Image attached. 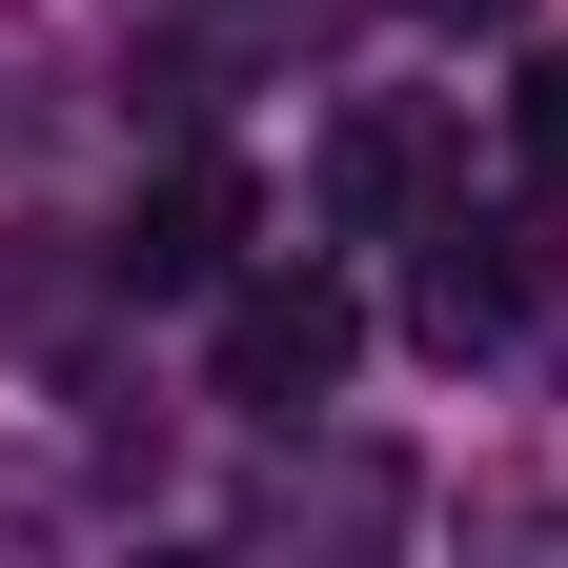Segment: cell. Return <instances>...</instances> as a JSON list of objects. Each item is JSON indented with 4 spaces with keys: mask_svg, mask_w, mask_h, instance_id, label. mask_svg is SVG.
I'll list each match as a JSON object with an SVG mask.
<instances>
[{
    "mask_svg": "<svg viewBox=\"0 0 568 568\" xmlns=\"http://www.w3.org/2000/svg\"><path fill=\"white\" fill-rule=\"evenodd\" d=\"M406 325L447 345V366H487V345H528L548 325V203H426L406 224Z\"/></svg>",
    "mask_w": 568,
    "mask_h": 568,
    "instance_id": "6da1fadb",
    "label": "cell"
},
{
    "mask_svg": "<svg viewBox=\"0 0 568 568\" xmlns=\"http://www.w3.org/2000/svg\"><path fill=\"white\" fill-rule=\"evenodd\" d=\"M345 366H366V284H345V264H244L224 284V406L244 426L345 406Z\"/></svg>",
    "mask_w": 568,
    "mask_h": 568,
    "instance_id": "7a4b0ae2",
    "label": "cell"
},
{
    "mask_svg": "<svg viewBox=\"0 0 568 568\" xmlns=\"http://www.w3.org/2000/svg\"><path fill=\"white\" fill-rule=\"evenodd\" d=\"M102 244H122V305H224V284L264 264V183L224 163V142H183V163L142 183Z\"/></svg>",
    "mask_w": 568,
    "mask_h": 568,
    "instance_id": "3957f363",
    "label": "cell"
},
{
    "mask_svg": "<svg viewBox=\"0 0 568 568\" xmlns=\"http://www.w3.org/2000/svg\"><path fill=\"white\" fill-rule=\"evenodd\" d=\"M102 305H122V244L102 224H0V366L82 386L102 366Z\"/></svg>",
    "mask_w": 568,
    "mask_h": 568,
    "instance_id": "277c9868",
    "label": "cell"
},
{
    "mask_svg": "<svg viewBox=\"0 0 568 568\" xmlns=\"http://www.w3.org/2000/svg\"><path fill=\"white\" fill-rule=\"evenodd\" d=\"M426 203H447V122L426 102H345L325 122V244H406Z\"/></svg>",
    "mask_w": 568,
    "mask_h": 568,
    "instance_id": "5b68a950",
    "label": "cell"
},
{
    "mask_svg": "<svg viewBox=\"0 0 568 568\" xmlns=\"http://www.w3.org/2000/svg\"><path fill=\"white\" fill-rule=\"evenodd\" d=\"M508 142H528V183H568V41L508 61Z\"/></svg>",
    "mask_w": 568,
    "mask_h": 568,
    "instance_id": "8992f818",
    "label": "cell"
},
{
    "mask_svg": "<svg viewBox=\"0 0 568 568\" xmlns=\"http://www.w3.org/2000/svg\"><path fill=\"white\" fill-rule=\"evenodd\" d=\"M41 122H61V61H41V21H21V0H0V163H21Z\"/></svg>",
    "mask_w": 568,
    "mask_h": 568,
    "instance_id": "52a82bcc",
    "label": "cell"
},
{
    "mask_svg": "<svg viewBox=\"0 0 568 568\" xmlns=\"http://www.w3.org/2000/svg\"><path fill=\"white\" fill-rule=\"evenodd\" d=\"M406 21H447V41H508V21H528V0H406Z\"/></svg>",
    "mask_w": 568,
    "mask_h": 568,
    "instance_id": "ba28073f",
    "label": "cell"
}]
</instances>
